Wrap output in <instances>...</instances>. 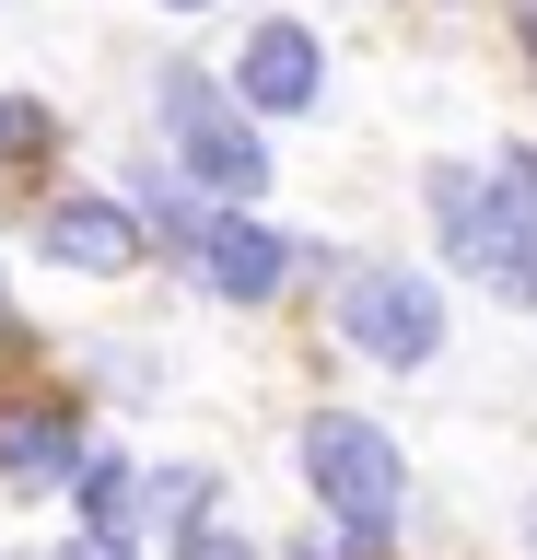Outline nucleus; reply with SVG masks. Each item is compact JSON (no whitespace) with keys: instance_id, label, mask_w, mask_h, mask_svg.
I'll list each match as a JSON object with an SVG mask.
<instances>
[{"instance_id":"f8f14e48","label":"nucleus","mask_w":537,"mask_h":560,"mask_svg":"<svg viewBox=\"0 0 537 560\" xmlns=\"http://www.w3.org/2000/svg\"><path fill=\"white\" fill-rule=\"evenodd\" d=\"M47 560H141L129 537H71V549H47Z\"/></svg>"},{"instance_id":"7ed1b4c3","label":"nucleus","mask_w":537,"mask_h":560,"mask_svg":"<svg viewBox=\"0 0 537 560\" xmlns=\"http://www.w3.org/2000/svg\"><path fill=\"white\" fill-rule=\"evenodd\" d=\"M339 327H351L374 362H397V374H421L432 350H444V304H432V280H409V269L339 280Z\"/></svg>"},{"instance_id":"9b49d317","label":"nucleus","mask_w":537,"mask_h":560,"mask_svg":"<svg viewBox=\"0 0 537 560\" xmlns=\"http://www.w3.org/2000/svg\"><path fill=\"white\" fill-rule=\"evenodd\" d=\"M12 152H47V105L36 94H0V164Z\"/></svg>"},{"instance_id":"f03ea898","label":"nucleus","mask_w":537,"mask_h":560,"mask_svg":"<svg viewBox=\"0 0 537 560\" xmlns=\"http://www.w3.org/2000/svg\"><path fill=\"white\" fill-rule=\"evenodd\" d=\"M164 129H176L187 175H199L211 199H257V187H269V152H257V129L211 94V82H199V70H176V82H164Z\"/></svg>"},{"instance_id":"2eb2a0df","label":"nucleus","mask_w":537,"mask_h":560,"mask_svg":"<svg viewBox=\"0 0 537 560\" xmlns=\"http://www.w3.org/2000/svg\"><path fill=\"white\" fill-rule=\"evenodd\" d=\"M164 12H199V0H164Z\"/></svg>"},{"instance_id":"9d476101","label":"nucleus","mask_w":537,"mask_h":560,"mask_svg":"<svg viewBox=\"0 0 537 560\" xmlns=\"http://www.w3.org/2000/svg\"><path fill=\"white\" fill-rule=\"evenodd\" d=\"M479 269H491V292H502V304H537V245H526V234L479 245Z\"/></svg>"},{"instance_id":"0eeeda50","label":"nucleus","mask_w":537,"mask_h":560,"mask_svg":"<svg viewBox=\"0 0 537 560\" xmlns=\"http://www.w3.org/2000/svg\"><path fill=\"white\" fill-rule=\"evenodd\" d=\"M82 467H94V455H82L71 409H47V397L0 409V479L12 490H59V479H82Z\"/></svg>"},{"instance_id":"f257e3e1","label":"nucleus","mask_w":537,"mask_h":560,"mask_svg":"<svg viewBox=\"0 0 537 560\" xmlns=\"http://www.w3.org/2000/svg\"><path fill=\"white\" fill-rule=\"evenodd\" d=\"M304 479H316V502L339 525H374V537H386L397 525V444L386 432H374V420H351V409H316L304 420Z\"/></svg>"},{"instance_id":"20e7f679","label":"nucleus","mask_w":537,"mask_h":560,"mask_svg":"<svg viewBox=\"0 0 537 560\" xmlns=\"http://www.w3.org/2000/svg\"><path fill=\"white\" fill-rule=\"evenodd\" d=\"M199 269H211L222 304H269V292L304 269V257H292L269 222H246V210H211V222H199Z\"/></svg>"},{"instance_id":"ddd939ff","label":"nucleus","mask_w":537,"mask_h":560,"mask_svg":"<svg viewBox=\"0 0 537 560\" xmlns=\"http://www.w3.org/2000/svg\"><path fill=\"white\" fill-rule=\"evenodd\" d=\"M176 560H257V549H234V537H187Z\"/></svg>"},{"instance_id":"6e6552de","label":"nucleus","mask_w":537,"mask_h":560,"mask_svg":"<svg viewBox=\"0 0 537 560\" xmlns=\"http://www.w3.org/2000/svg\"><path fill=\"white\" fill-rule=\"evenodd\" d=\"M82 514H94V537H117V525L152 514V479H141V467H117V455H94V467H82Z\"/></svg>"},{"instance_id":"39448f33","label":"nucleus","mask_w":537,"mask_h":560,"mask_svg":"<svg viewBox=\"0 0 537 560\" xmlns=\"http://www.w3.org/2000/svg\"><path fill=\"white\" fill-rule=\"evenodd\" d=\"M234 94L269 105V117L316 105V94H327V47H316L304 24H257V35H246V59H234Z\"/></svg>"},{"instance_id":"1a4fd4ad","label":"nucleus","mask_w":537,"mask_h":560,"mask_svg":"<svg viewBox=\"0 0 537 560\" xmlns=\"http://www.w3.org/2000/svg\"><path fill=\"white\" fill-rule=\"evenodd\" d=\"M526 222H537V152H502V175H491V234H479V245L526 234Z\"/></svg>"},{"instance_id":"4468645a","label":"nucleus","mask_w":537,"mask_h":560,"mask_svg":"<svg viewBox=\"0 0 537 560\" xmlns=\"http://www.w3.org/2000/svg\"><path fill=\"white\" fill-rule=\"evenodd\" d=\"M514 47H526V59H537V0H514Z\"/></svg>"},{"instance_id":"423d86ee","label":"nucleus","mask_w":537,"mask_h":560,"mask_svg":"<svg viewBox=\"0 0 537 560\" xmlns=\"http://www.w3.org/2000/svg\"><path fill=\"white\" fill-rule=\"evenodd\" d=\"M36 245L59 257V269H141V210H117V199H59L36 222Z\"/></svg>"}]
</instances>
